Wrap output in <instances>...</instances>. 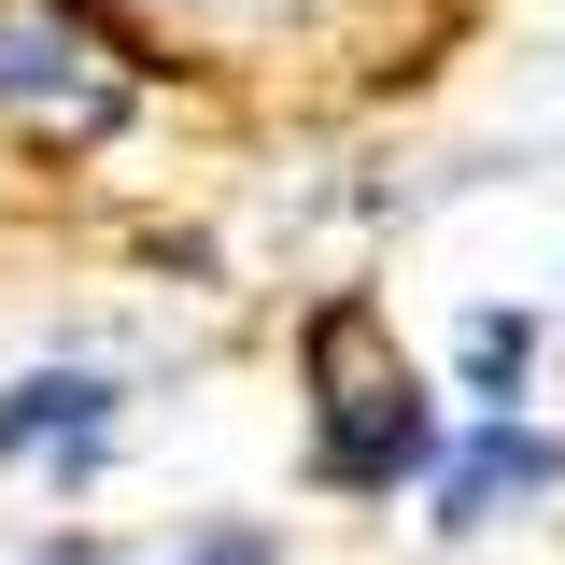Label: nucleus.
I'll use <instances>...</instances> for the list:
<instances>
[{
	"mask_svg": "<svg viewBox=\"0 0 565 565\" xmlns=\"http://www.w3.org/2000/svg\"><path fill=\"white\" fill-rule=\"evenodd\" d=\"M114 114H128V43L85 0H0V128L99 141Z\"/></svg>",
	"mask_w": 565,
	"mask_h": 565,
	"instance_id": "f257e3e1",
	"label": "nucleus"
},
{
	"mask_svg": "<svg viewBox=\"0 0 565 565\" xmlns=\"http://www.w3.org/2000/svg\"><path fill=\"white\" fill-rule=\"evenodd\" d=\"M311 382H326V481H396V467H424V452H438V424H424V396H411V367H396V353H382V326H367V311H326V326H311Z\"/></svg>",
	"mask_w": 565,
	"mask_h": 565,
	"instance_id": "f03ea898",
	"label": "nucleus"
},
{
	"mask_svg": "<svg viewBox=\"0 0 565 565\" xmlns=\"http://www.w3.org/2000/svg\"><path fill=\"white\" fill-rule=\"evenodd\" d=\"M552 481H565V452H552V438H509V424H494L481 452H452V481H438V523H494L509 494H552Z\"/></svg>",
	"mask_w": 565,
	"mask_h": 565,
	"instance_id": "7ed1b4c3",
	"label": "nucleus"
},
{
	"mask_svg": "<svg viewBox=\"0 0 565 565\" xmlns=\"http://www.w3.org/2000/svg\"><path fill=\"white\" fill-rule=\"evenodd\" d=\"M43 438H99V382H14L0 452H43Z\"/></svg>",
	"mask_w": 565,
	"mask_h": 565,
	"instance_id": "20e7f679",
	"label": "nucleus"
},
{
	"mask_svg": "<svg viewBox=\"0 0 565 565\" xmlns=\"http://www.w3.org/2000/svg\"><path fill=\"white\" fill-rule=\"evenodd\" d=\"M467 367H481V382H523V326H494V311H481V326H467Z\"/></svg>",
	"mask_w": 565,
	"mask_h": 565,
	"instance_id": "39448f33",
	"label": "nucleus"
}]
</instances>
